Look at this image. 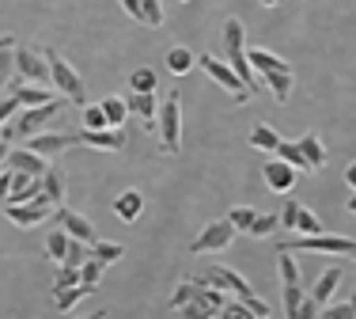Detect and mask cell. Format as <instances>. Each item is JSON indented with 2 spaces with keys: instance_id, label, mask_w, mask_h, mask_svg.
<instances>
[{
  "instance_id": "1",
  "label": "cell",
  "mask_w": 356,
  "mask_h": 319,
  "mask_svg": "<svg viewBox=\"0 0 356 319\" xmlns=\"http://www.w3.org/2000/svg\"><path fill=\"white\" fill-rule=\"evenodd\" d=\"M159 122H156V133H159V148H163L167 156H178L182 153V95L175 91H167L163 107H159Z\"/></svg>"
},
{
  "instance_id": "2",
  "label": "cell",
  "mask_w": 356,
  "mask_h": 319,
  "mask_svg": "<svg viewBox=\"0 0 356 319\" xmlns=\"http://www.w3.org/2000/svg\"><path fill=\"white\" fill-rule=\"evenodd\" d=\"M220 46H224V61L235 69V77L247 84L250 91H258L254 69L247 65V35H243V20H227L224 23V38H220Z\"/></svg>"
},
{
  "instance_id": "3",
  "label": "cell",
  "mask_w": 356,
  "mask_h": 319,
  "mask_svg": "<svg viewBox=\"0 0 356 319\" xmlns=\"http://www.w3.org/2000/svg\"><path fill=\"white\" fill-rule=\"evenodd\" d=\"M42 54H46V65H49V84H57V88H61V95L69 99V103H76V107L88 103V88H83L80 72H76L72 65L57 54V49H42Z\"/></svg>"
},
{
  "instance_id": "4",
  "label": "cell",
  "mask_w": 356,
  "mask_h": 319,
  "mask_svg": "<svg viewBox=\"0 0 356 319\" xmlns=\"http://www.w3.org/2000/svg\"><path fill=\"white\" fill-rule=\"evenodd\" d=\"M201 69H205L209 77H213L220 88H224L227 95L235 99V103H247V99H254V91H250L239 77H235V69L224 61V57H216V54H201Z\"/></svg>"
},
{
  "instance_id": "5",
  "label": "cell",
  "mask_w": 356,
  "mask_h": 319,
  "mask_svg": "<svg viewBox=\"0 0 356 319\" xmlns=\"http://www.w3.org/2000/svg\"><path fill=\"white\" fill-rule=\"evenodd\" d=\"M235 236H239V232L232 228V221H227V217L209 221L205 228L190 240V255H213V251H224V247H232Z\"/></svg>"
},
{
  "instance_id": "6",
  "label": "cell",
  "mask_w": 356,
  "mask_h": 319,
  "mask_svg": "<svg viewBox=\"0 0 356 319\" xmlns=\"http://www.w3.org/2000/svg\"><path fill=\"white\" fill-rule=\"evenodd\" d=\"M284 251H318V255H353L356 240L353 236H326V232H315V236H300L281 243Z\"/></svg>"
},
{
  "instance_id": "7",
  "label": "cell",
  "mask_w": 356,
  "mask_h": 319,
  "mask_svg": "<svg viewBox=\"0 0 356 319\" xmlns=\"http://www.w3.org/2000/svg\"><path fill=\"white\" fill-rule=\"evenodd\" d=\"M61 99H49V103H42V107H19V118H15L12 130L19 133V137H35V133H42L49 122L61 114Z\"/></svg>"
},
{
  "instance_id": "8",
  "label": "cell",
  "mask_w": 356,
  "mask_h": 319,
  "mask_svg": "<svg viewBox=\"0 0 356 319\" xmlns=\"http://www.w3.org/2000/svg\"><path fill=\"white\" fill-rule=\"evenodd\" d=\"M0 213H4L12 224H19V228H35V224L49 221V217L57 213V205H49V198L38 194V198H31V201H19V205H4Z\"/></svg>"
},
{
  "instance_id": "9",
  "label": "cell",
  "mask_w": 356,
  "mask_h": 319,
  "mask_svg": "<svg viewBox=\"0 0 356 319\" xmlns=\"http://www.w3.org/2000/svg\"><path fill=\"white\" fill-rule=\"evenodd\" d=\"M12 61H15V80H27V84H49V65H46V54H42V49L15 46Z\"/></svg>"
},
{
  "instance_id": "10",
  "label": "cell",
  "mask_w": 356,
  "mask_h": 319,
  "mask_svg": "<svg viewBox=\"0 0 356 319\" xmlns=\"http://www.w3.org/2000/svg\"><path fill=\"white\" fill-rule=\"evenodd\" d=\"M57 224H61L65 232H69L72 240H80V243H95L99 236H95V224L88 221L83 213H76V209H65V205H57Z\"/></svg>"
},
{
  "instance_id": "11",
  "label": "cell",
  "mask_w": 356,
  "mask_h": 319,
  "mask_svg": "<svg viewBox=\"0 0 356 319\" xmlns=\"http://www.w3.org/2000/svg\"><path fill=\"white\" fill-rule=\"evenodd\" d=\"M76 141H72V133H35V137H27V148L31 153H38L42 160H54V156H61L65 148H72Z\"/></svg>"
},
{
  "instance_id": "12",
  "label": "cell",
  "mask_w": 356,
  "mask_h": 319,
  "mask_svg": "<svg viewBox=\"0 0 356 319\" xmlns=\"http://www.w3.org/2000/svg\"><path fill=\"white\" fill-rule=\"evenodd\" d=\"M72 141L88 148H103V153H122L125 148L122 130H80V133H72Z\"/></svg>"
},
{
  "instance_id": "13",
  "label": "cell",
  "mask_w": 356,
  "mask_h": 319,
  "mask_svg": "<svg viewBox=\"0 0 356 319\" xmlns=\"http://www.w3.org/2000/svg\"><path fill=\"white\" fill-rule=\"evenodd\" d=\"M125 107H129V114H137L144 133H156V91H129V99H125Z\"/></svg>"
},
{
  "instance_id": "14",
  "label": "cell",
  "mask_w": 356,
  "mask_h": 319,
  "mask_svg": "<svg viewBox=\"0 0 356 319\" xmlns=\"http://www.w3.org/2000/svg\"><path fill=\"white\" fill-rule=\"evenodd\" d=\"M261 175H266V187L277 190V194H288V190L296 187V179H300V175H296V167L284 164V160H269Z\"/></svg>"
},
{
  "instance_id": "15",
  "label": "cell",
  "mask_w": 356,
  "mask_h": 319,
  "mask_svg": "<svg viewBox=\"0 0 356 319\" xmlns=\"http://www.w3.org/2000/svg\"><path fill=\"white\" fill-rule=\"evenodd\" d=\"M4 164H8V171H23V175H42V171H46V160H42L38 153H31L27 145L8 148Z\"/></svg>"
},
{
  "instance_id": "16",
  "label": "cell",
  "mask_w": 356,
  "mask_h": 319,
  "mask_svg": "<svg viewBox=\"0 0 356 319\" xmlns=\"http://www.w3.org/2000/svg\"><path fill=\"white\" fill-rule=\"evenodd\" d=\"M247 65L258 77H266V72H292V65H288L284 57L269 54V49H261V46H247Z\"/></svg>"
},
{
  "instance_id": "17",
  "label": "cell",
  "mask_w": 356,
  "mask_h": 319,
  "mask_svg": "<svg viewBox=\"0 0 356 319\" xmlns=\"http://www.w3.org/2000/svg\"><path fill=\"white\" fill-rule=\"evenodd\" d=\"M296 145H300L303 160H307V171H322V167H326V148H322L318 133H303Z\"/></svg>"
},
{
  "instance_id": "18",
  "label": "cell",
  "mask_w": 356,
  "mask_h": 319,
  "mask_svg": "<svg viewBox=\"0 0 356 319\" xmlns=\"http://www.w3.org/2000/svg\"><path fill=\"white\" fill-rule=\"evenodd\" d=\"M337 285H341V266H330V270L311 285V300H315V304H330V297L337 293Z\"/></svg>"
},
{
  "instance_id": "19",
  "label": "cell",
  "mask_w": 356,
  "mask_h": 319,
  "mask_svg": "<svg viewBox=\"0 0 356 319\" xmlns=\"http://www.w3.org/2000/svg\"><path fill=\"white\" fill-rule=\"evenodd\" d=\"M8 91L15 95V103H19V107H42V103H49V99H54L46 88H35V84H27V80L12 84Z\"/></svg>"
},
{
  "instance_id": "20",
  "label": "cell",
  "mask_w": 356,
  "mask_h": 319,
  "mask_svg": "<svg viewBox=\"0 0 356 319\" xmlns=\"http://www.w3.org/2000/svg\"><path fill=\"white\" fill-rule=\"evenodd\" d=\"M42 194L49 198V205H61L65 201V171L61 167H46L42 171Z\"/></svg>"
},
{
  "instance_id": "21",
  "label": "cell",
  "mask_w": 356,
  "mask_h": 319,
  "mask_svg": "<svg viewBox=\"0 0 356 319\" xmlns=\"http://www.w3.org/2000/svg\"><path fill=\"white\" fill-rule=\"evenodd\" d=\"M144 209V194L140 190H122V194L114 198V213L122 217V221H137Z\"/></svg>"
},
{
  "instance_id": "22",
  "label": "cell",
  "mask_w": 356,
  "mask_h": 319,
  "mask_svg": "<svg viewBox=\"0 0 356 319\" xmlns=\"http://www.w3.org/2000/svg\"><path fill=\"white\" fill-rule=\"evenodd\" d=\"M12 54H15V35H0V91L8 88V80L15 77V61H12Z\"/></svg>"
},
{
  "instance_id": "23",
  "label": "cell",
  "mask_w": 356,
  "mask_h": 319,
  "mask_svg": "<svg viewBox=\"0 0 356 319\" xmlns=\"http://www.w3.org/2000/svg\"><path fill=\"white\" fill-rule=\"evenodd\" d=\"M193 65H197V57L190 54V46H171L167 49V69H171L175 77H186Z\"/></svg>"
},
{
  "instance_id": "24",
  "label": "cell",
  "mask_w": 356,
  "mask_h": 319,
  "mask_svg": "<svg viewBox=\"0 0 356 319\" xmlns=\"http://www.w3.org/2000/svg\"><path fill=\"white\" fill-rule=\"evenodd\" d=\"M103 114H106V125L110 130H122V122L129 118V107H125V99L122 95H110V99H103Z\"/></svg>"
},
{
  "instance_id": "25",
  "label": "cell",
  "mask_w": 356,
  "mask_h": 319,
  "mask_svg": "<svg viewBox=\"0 0 356 319\" xmlns=\"http://www.w3.org/2000/svg\"><path fill=\"white\" fill-rule=\"evenodd\" d=\"M83 297H91V289H83V285H69V289H54V308H57V312H69V308H76Z\"/></svg>"
},
{
  "instance_id": "26",
  "label": "cell",
  "mask_w": 356,
  "mask_h": 319,
  "mask_svg": "<svg viewBox=\"0 0 356 319\" xmlns=\"http://www.w3.org/2000/svg\"><path fill=\"white\" fill-rule=\"evenodd\" d=\"M88 247H91V258H99L103 266L118 263V258L125 255V247H122V243H114V240H95V243H88Z\"/></svg>"
},
{
  "instance_id": "27",
  "label": "cell",
  "mask_w": 356,
  "mask_h": 319,
  "mask_svg": "<svg viewBox=\"0 0 356 319\" xmlns=\"http://www.w3.org/2000/svg\"><path fill=\"white\" fill-rule=\"evenodd\" d=\"M261 84H269L277 103H288V95H292V72H266Z\"/></svg>"
},
{
  "instance_id": "28",
  "label": "cell",
  "mask_w": 356,
  "mask_h": 319,
  "mask_svg": "<svg viewBox=\"0 0 356 319\" xmlns=\"http://www.w3.org/2000/svg\"><path fill=\"white\" fill-rule=\"evenodd\" d=\"M277 160H284V164H292L296 171H307V160H303V153H300V145L296 141H277Z\"/></svg>"
},
{
  "instance_id": "29",
  "label": "cell",
  "mask_w": 356,
  "mask_h": 319,
  "mask_svg": "<svg viewBox=\"0 0 356 319\" xmlns=\"http://www.w3.org/2000/svg\"><path fill=\"white\" fill-rule=\"evenodd\" d=\"M103 270H106V266L99 263V258H83V263H80V285L95 293V289H99V278H103Z\"/></svg>"
},
{
  "instance_id": "30",
  "label": "cell",
  "mask_w": 356,
  "mask_h": 319,
  "mask_svg": "<svg viewBox=\"0 0 356 319\" xmlns=\"http://www.w3.org/2000/svg\"><path fill=\"white\" fill-rule=\"evenodd\" d=\"M65 251H69V232H65V228H54V232L46 236V258L61 263V258H65Z\"/></svg>"
},
{
  "instance_id": "31",
  "label": "cell",
  "mask_w": 356,
  "mask_h": 319,
  "mask_svg": "<svg viewBox=\"0 0 356 319\" xmlns=\"http://www.w3.org/2000/svg\"><path fill=\"white\" fill-rule=\"evenodd\" d=\"M277 130H269V125H254L250 130V148H261V153H273L277 148Z\"/></svg>"
},
{
  "instance_id": "32",
  "label": "cell",
  "mask_w": 356,
  "mask_h": 319,
  "mask_svg": "<svg viewBox=\"0 0 356 319\" xmlns=\"http://www.w3.org/2000/svg\"><path fill=\"white\" fill-rule=\"evenodd\" d=\"M80 118H83V130H110L106 125V114L99 103H83L80 107Z\"/></svg>"
},
{
  "instance_id": "33",
  "label": "cell",
  "mask_w": 356,
  "mask_h": 319,
  "mask_svg": "<svg viewBox=\"0 0 356 319\" xmlns=\"http://www.w3.org/2000/svg\"><path fill=\"white\" fill-rule=\"evenodd\" d=\"M277 258H281V285H300V266H296L292 251L277 247Z\"/></svg>"
},
{
  "instance_id": "34",
  "label": "cell",
  "mask_w": 356,
  "mask_h": 319,
  "mask_svg": "<svg viewBox=\"0 0 356 319\" xmlns=\"http://www.w3.org/2000/svg\"><path fill=\"white\" fill-rule=\"evenodd\" d=\"M281 297H284V319H296V312H300V304H303L307 293H303L300 285H281Z\"/></svg>"
},
{
  "instance_id": "35",
  "label": "cell",
  "mask_w": 356,
  "mask_h": 319,
  "mask_svg": "<svg viewBox=\"0 0 356 319\" xmlns=\"http://www.w3.org/2000/svg\"><path fill=\"white\" fill-rule=\"evenodd\" d=\"M140 23L144 27H163V4L159 0H140Z\"/></svg>"
},
{
  "instance_id": "36",
  "label": "cell",
  "mask_w": 356,
  "mask_h": 319,
  "mask_svg": "<svg viewBox=\"0 0 356 319\" xmlns=\"http://www.w3.org/2000/svg\"><path fill=\"white\" fill-rule=\"evenodd\" d=\"M159 77L152 69H133L129 72V91H156Z\"/></svg>"
},
{
  "instance_id": "37",
  "label": "cell",
  "mask_w": 356,
  "mask_h": 319,
  "mask_svg": "<svg viewBox=\"0 0 356 319\" xmlns=\"http://www.w3.org/2000/svg\"><path fill=\"white\" fill-rule=\"evenodd\" d=\"M277 228H281V224H277V217H273V213H258V217H254V224H250V232H247V236L266 240V236H273Z\"/></svg>"
},
{
  "instance_id": "38",
  "label": "cell",
  "mask_w": 356,
  "mask_h": 319,
  "mask_svg": "<svg viewBox=\"0 0 356 319\" xmlns=\"http://www.w3.org/2000/svg\"><path fill=\"white\" fill-rule=\"evenodd\" d=\"M83 258H91V247H88V243H80V240H72V236H69V251H65L61 266H76V270H80Z\"/></svg>"
},
{
  "instance_id": "39",
  "label": "cell",
  "mask_w": 356,
  "mask_h": 319,
  "mask_svg": "<svg viewBox=\"0 0 356 319\" xmlns=\"http://www.w3.org/2000/svg\"><path fill=\"white\" fill-rule=\"evenodd\" d=\"M254 209L250 205H232V213H227V221H232V228L235 232H250V224H254Z\"/></svg>"
},
{
  "instance_id": "40",
  "label": "cell",
  "mask_w": 356,
  "mask_h": 319,
  "mask_svg": "<svg viewBox=\"0 0 356 319\" xmlns=\"http://www.w3.org/2000/svg\"><path fill=\"white\" fill-rule=\"evenodd\" d=\"M216 319H258V316H254L243 300H224V308L216 312Z\"/></svg>"
},
{
  "instance_id": "41",
  "label": "cell",
  "mask_w": 356,
  "mask_h": 319,
  "mask_svg": "<svg viewBox=\"0 0 356 319\" xmlns=\"http://www.w3.org/2000/svg\"><path fill=\"white\" fill-rule=\"evenodd\" d=\"M296 232H307V236H315V232H322V221L315 213H311L307 205H300V217H296Z\"/></svg>"
},
{
  "instance_id": "42",
  "label": "cell",
  "mask_w": 356,
  "mask_h": 319,
  "mask_svg": "<svg viewBox=\"0 0 356 319\" xmlns=\"http://www.w3.org/2000/svg\"><path fill=\"white\" fill-rule=\"evenodd\" d=\"M300 205H303V201H296V198L281 205V217H277V224H281L284 232H296V217H300Z\"/></svg>"
},
{
  "instance_id": "43",
  "label": "cell",
  "mask_w": 356,
  "mask_h": 319,
  "mask_svg": "<svg viewBox=\"0 0 356 319\" xmlns=\"http://www.w3.org/2000/svg\"><path fill=\"white\" fill-rule=\"evenodd\" d=\"M318 319H356V316H353L349 300H337V304H326V308H318Z\"/></svg>"
},
{
  "instance_id": "44",
  "label": "cell",
  "mask_w": 356,
  "mask_h": 319,
  "mask_svg": "<svg viewBox=\"0 0 356 319\" xmlns=\"http://www.w3.org/2000/svg\"><path fill=\"white\" fill-rule=\"evenodd\" d=\"M193 293H197V281H193V278H190V281H178V289L171 293V308H175V312H178V308H182L186 300L193 297Z\"/></svg>"
},
{
  "instance_id": "45",
  "label": "cell",
  "mask_w": 356,
  "mask_h": 319,
  "mask_svg": "<svg viewBox=\"0 0 356 319\" xmlns=\"http://www.w3.org/2000/svg\"><path fill=\"white\" fill-rule=\"evenodd\" d=\"M69 285H80V270H76V266H57L54 289H69Z\"/></svg>"
},
{
  "instance_id": "46",
  "label": "cell",
  "mask_w": 356,
  "mask_h": 319,
  "mask_svg": "<svg viewBox=\"0 0 356 319\" xmlns=\"http://www.w3.org/2000/svg\"><path fill=\"white\" fill-rule=\"evenodd\" d=\"M12 114H19V103H15V95L8 91V95L0 99V125H4L8 118H12Z\"/></svg>"
},
{
  "instance_id": "47",
  "label": "cell",
  "mask_w": 356,
  "mask_h": 319,
  "mask_svg": "<svg viewBox=\"0 0 356 319\" xmlns=\"http://www.w3.org/2000/svg\"><path fill=\"white\" fill-rule=\"evenodd\" d=\"M318 308H322V304H315L311 297H303V304H300V312H296V319H318Z\"/></svg>"
},
{
  "instance_id": "48",
  "label": "cell",
  "mask_w": 356,
  "mask_h": 319,
  "mask_svg": "<svg viewBox=\"0 0 356 319\" xmlns=\"http://www.w3.org/2000/svg\"><path fill=\"white\" fill-rule=\"evenodd\" d=\"M8 190H12V171L0 175V209H4V201H8Z\"/></svg>"
},
{
  "instance_id": "49",
  "label": "cell",
  "mask_w": 356,
  "mask_h": 319,
  "mask_svg": "<svg viewBox=\"0 0 356 319\" xmlns=\"http://www.w3.org/2000/svg\"><path fill=\"white\" fill-rule=\"evenodd\" d=\"M118 4H122L125 12H129V20H137V23H140V0H118Z\"/></svg>"
},
{
  "instance_id": "50",
  "label": "cell",
  "mask_w": 356,
  "mask_h": 319,
  "mask_svg": "<svg viewBox=\"0 0 356 319\" xmlns=\"http://www.w3.org/2000/svg\"><path fill=\"white\" fill-rule=\"evenodd\" d=\"M345 182H349V187L356 190V160H353V164H349V171H345Z\"/></svg>"
},
{
  "instance_id": "51",
  "label": "cell",
  "mask_w": 356,
  "mask_h": 319,
  "mask_svg": "<svg viewBox=\"0 0 356 319\" xmlns=\"http://www.w3.org/2000/svg\"><path fill=\"white\" fill-rule=\"evenodd\" d=\"M4 156H8V141H0V167H4Z\"/></svg>"
},
{
  "instance_id": "52",
  "label": "cell",
  "mask_w": 356,
  "mask_h": 319,
  "mask_svg": "<svg viewBox=\"0 0 356 319\" xmlns=\"http://www.w3.org/2000/svg\"><path fill=\"white\" fill-rule=\"evenodd\" d=\"M80 319H106V312L99 308V312H91V316H80Z\"/></svg>"
},
{
  "instance_id": "53",
  "label": "cell",
  "mask_w": 356,
  "mask_h": 319,
  "mask_svg": "<svg viewBox=\"0 0 356 319\" xmlns=\"http://www.w3.org/2000/svg\"><path fill=\"white\" fill-rule=\"evenodd\" d=\"M349 308H353V316H356V289L349 293Z\"/></svg>"
},
{
  "instance_id": "54",
  "label": "cell",
  "mask_w": 356,
  "mask_h": 319,
  "mask_svg": "<svg viewBox=\"0 0 356 319\" xmlns=\"http://www.w3.org/2000/svg\"><path fill=\"white\" fill-rule=\"evenodd\" d=\"M349 213H356V190H353V198H349Z\"/></svg>"
},
{
  "instance_id": "55",
  "label": "cell",
  "mask_w": 356,
  "mask_h": 319,
  "mask_svg": "<svg viewBox=\"0 0 356 319\" xmlns=\"http://www.w3.org/2000/svg\"><path fill=\"white\" fill-rule=\"evenodd\" d=\"M261 4H266V8H277V4H281V0H261Z\"/></svg>"
},
{
  "instance_id": "56",
  "label": "cell",
  "mask_w": 356,
  "mask_h": 319,
  "mask_svg": "<svg viewBox=\"0 0 356 319\" xmlns=\"http://www.w3.org/2000/svg\"><path fill=\"white\" fill-rule=\"evenodd\" d=\"M182 4H190V0H182Z\"/></svg>"
},
{
  "instance_id": "57",
  "label": "cell",
  "mask_w": 356,
  "mask_h": 319,
  "mask_svg": "<svg viewBox=\"0 0 356 319\" xmlns=\"http://www.w3.org/2000/svg\"><path fill=\"white\" fill-rule=\"evenodd\" d=\"M353 258H356V251H353Z\"/></svg>"
}]
</instances>
